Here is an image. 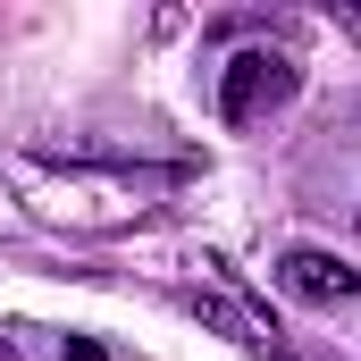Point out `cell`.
Wrapping results in <instances>:
<instances>
[{"instance_id": "cell-1", "label": "cell", "mask_w": 361, "mask_h": 361, "mask_svg": "<svg viewBox=\"0 0 361 361\" xmlns=\"http://www.w3.org/2000/svg\"><path fill=\"white\" fill-rule=\"evenodd\" d=\"M286 92H294V59H277V51H235L227 76H219V118H227V126H252V118L277 109Z\"/></svg>"}, {"instance_id": "cell-2", "label": "cell", "mask_w": 361, "mask_h": 361, "mask_svg": "<svg viewBox=\"0 0 361 361\" xmlns=\"http://www.w3.org/2000/svg\"><path fill=\"white\" fill-rule=\"evenodd\" d=\"M277 286L294 294V302H311V311H336V302H353L361 277L336 261V252H311V244H294L286 261H277Z\"/></svg>"}, {"instance_id": "cell-3", "label": "cell", "mask_w": 361, "mask_h": 361, "mask_svg": "<svg viewBox=\"0 0 361 361\" xmlns=\"http://www.w3.org/2000/svg\"><path fill=\"white\" fill-rule=\"evenodd\" d=\"M193 311H202V319H210L219 336H235V345H269V336H261V328H252V319H244V311H235L227 294H193Z\"/></svg>"}, {"instance_id": "cell-4", "label": "cell", "mask_w": 361, "mask_h": 361, "mask_svg": "<svg viewBox=\"0 0 361 361\" xmlns=\"http://www.w3.org/2000/svg\"><path fill=\"white\" fill-rule=\"evenodd\" d=\"M59 361H109V345H101V336H68V353Z\"/></svg>"}, {"instance_id": "cell-5", "label": "cell", "mask_w": 361, "mask_h": 361, "mask_svg": "<svg viewBox=\"0 0 361 361\" xmlns=\"http://www.w3.org/2000/svg\"><path fill=\"white\" fill-rule=\"evenodd\" d=\"M0 361H17V345H8V336H0Z\"/></svg>"}]
</instances>
